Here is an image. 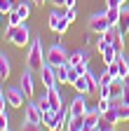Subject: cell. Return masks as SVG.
<instances>
[{
	"label": "cell",
	"mask_w": 129,
	"mask_h": 131,
	"mask_svg": "<svg viewBox=\"0 0 129 131\" xmlns=\"http://www.w3.org/2000/svg\"><path fill=\"white\" fill-rule=\"evenodd\" d=\"M5 103H7V96H5V94H0V112L5 110Z\"/></svg>",
	"instance_id": "obj_35"
},
{
	"label": "cell",
	"mask_w": 129,
	"mask_h": 131,
	"mask_svg": "<svg viewBox=\"0 0 129 131\" xmlns=\"http://www.w3.org/2000/svg\"><path fill=\"white\" fill-rule=\"evenodd\" d=\"M31 3H35V5H42V3H45V0H31Z\"/></svg>",
	"instance_id": "obj_38"
},
{
	"label": "cell",
	"mask_w": 129,
	"mask_h": 131,
	"mask_svg": "<svg viewBox=\"0 0 129 131\" xmlns=\"http://www.w3.org/2000/svg\"><path fill=\"white\" fill-rule=\"evenodd\" d=\"M38 105H40V110H42V112L52 108V103H49V98H47V94H45V96L40 98V101H38Z\"/></svg>",
	"instance_id": "obj_28"
},
{
	"label": "cell",
	"mask_w": 129,
	"mask_h": 131,
	"mask_svg": "<svg viewBox=\"0 0 129 131\" xmlns=\"http://www.w3.org/2000/svg\"><path fill=\"white\" fill-rule=\"evenodd\" d=\"M68 129L71 131H85V115H71Z\"/></svg>",
	"instance_id": "obj_13"
},
{
	"label": "cell",
	"mask_w": 129,
	"mask_h": 131,
	"mask_svg": "<svg viewBox=\"0 0 129 131\" xmlns=\"http://www.w3.org/2000/svg\"><path fill=\"white\" fill-rule=\"evenodd\" d=\"M106 70L113 75V77H120V68H117V61H113V63H108L106 66Z\"/></svg>",
	"instance_id": "obj_26"
},
{
	"label": "cell",
	"mask_w": 129,
	"mask_h": 131,
	"mask_svg": "<svg viewBox=\"0 0 129 131\" xmlns=\"http://www.w3.org/2000/svg\"><path fill=\"white\" fill-rule=\"evenodd\" d=\"M124 84H127V87H129V75H127V77H124Z\"/></svg>",
	"instance_id": "obj_39"
},
{
	"label": "cell",
	"mask_w": 129,
	"mask_h": 131,
	"mask_svg": "<svg viewBox=\"0 0 129 131\" xmlns=\"http://www.w3.org/2000/svg\"><path fill=\"white\" fill-rule=\"evenodd\" d=\"M12 3H14V5H17V3H21V0H12Z\"/></svg>",
	"instance_id": "obj_41"
},
{
	"label": "cell",
	"mask_w": 129,
	"mask_h": 131,
	"mask_svg": "<svg viewBox=\"0 0 129 131\" xmlns=\"http://www.w3.org/2000/svg\"><path fill=\"white\" fill-rule=\"evenodd\" d=\"M71 115H85L87 112V103H85V94H77L73 98V103H71Z\"/></svg>",
	"instance_id": "obj_9"
},
{
	"label": "cell",
	"mask_w": 129,
	"mask_h": 131,
	"mask_svg": "<svg viewBox=\"0 0 129 131\" xmlns=\"http://www.w3.org/2000/svg\"><path fill=\"white\" fill-rule=\"evenodd\" d=\"M24 129H26V131H33V129H40V124H33V122L26 119V122H24Z\"/></svg>",
	"instance_id": "obj_33"
},
{
	"label": "cell",
	"mask_w": 129,
	"mask_h": 131,
	"mask_svg": "<svg viewBox=\"0 0 129 131\" xmlns=\"http://www.w3.org/2000/svg\"><path fill=\"white\" fill-rule=\"evenodd\" d=\"M108 28H110V21H108L106 12H99V14H94L92 19H89V30H92V33H99V35H103Z\"/></svg>",
	"instance_id": "obj_4"
},
{
	"label": "cell",
	"mask_w": 129,
	"mask_h": 131,
	"mask_svg": "<svg viewBox=\"0 0 129 131\" xmlns=\"http://www.w3.org/2000/svg\"><path fill=\"white\" fill-rule=\"evenodd\" d=\"M26 119H28V122H33V124H40V126H42V110H40L38 101L26 105Z\"/></svg>",
	"instance_id": "obj_6"
},
{
	"label": "cell",
	"mask_w": 129,
	"mask_h": 131,
	"mask_svg": "<svg viewBox=\"0 0 129 131\" xmlns=\"http://www.w3.org/2000/svg\"><path fill=\"white\" fill-rule=\"evenodd\" d=\"M45 54H47V63L49 66H68V54L61 45H52Z\"/></svg>",
	"instance_id": "obj_3"
},
{
	"label": "cell",
	"mask_w": 129,
	"mask_h": 131,
	"mask_svg": "<svg viewBox=\"0 0 129 131\" xmlns=\"http://www.w3.org/2000/svg\"><path fill=\"white\" fill-rule=\"evenodd\" d=\"M122 103H129V87L124 84V89H122Z\"/></svg>",
	"instance_id": "obj_34"
},
{
	"label": "cell",
	"mask_w": 129,
	"mask_h": 131,
	"mask_svg": "<svg viewBox=\"0 0 129 131\" xmlns=\"http://www.w3.org/2000/svg\"><path fill=\"white\" fill-rule=\"evenodd\" d=\"M5 35H7V40L12 45H17V47H26L31 42V30H28L26 21L21 26H7V33H5Z\"/></svg>",
	"instance_id": "obj_2"
},
{
	"label": "cell",
	"mask_w": 129,
	"mask_h": 131,
	"mask_svg": "<svg viewBox=\"0 0 129 131\" xmlns=\"http://www.w3.org/2000/svg\"><path fill=\"white\" fill-rule=\"evenodd\" d=\"M124 3H127V0H106L108 7H124Z\"/></svg>",
	"instance_id": "obj_32"
},
{
	"label": "cell",
	"mask_w": 129,
	"mask_h": 131,
	"mask_svg": "<svg viewBox=\"0 0 129 131\" xmlns=\"http://www.w3.org/2000/svg\"><path fill=\"white\" fill-rule=\"evenodd\" d=\"M117 115H120V122H129V103H122L117 108Z\"/></svg>",
	"instance_id": "obj_23"
},
{
	"label": "cell",
	"mask_w": 129,
	"mask_h": 131,
	"mask_svg": "<svg viewBox=\"0 0 129 131\" xmlns=\"http://www.w3.org/2000/svg\"><path fill=\"white\" fill-rule=\"evenodd\" d=\"M99 119H101V110H99V108H96V110H87V112H85V131L96 129Z\"/></svg>",
	"instance_id": "obj_10"
},
{
	"label": "cell",
	"mask_w": 129,
	"mask_h": 131,
	"mask_svg": "<svg viewBox=\"0 0 129 131\" xmlns=\"http://www.w3.org/2000/svg\"><path fill=\"white\" fill-rule=\"evenodd\" d=\"M80 77V70H77V66H71L68 63V84H75Z\"/></svg>",
	"instance_id": "obj_22"
},
{
	"label": "cell",
	"mask_w": 129,
	"mask_h": 131,
	"mask_svg": "<svg viewBox=\"0 0 129 131\" xmlns=\"http://www.w3.org/2000/svg\"><path fill=\"white\" fill-rule=\"evenodd\" d=\"M101 115H103V119H106V122H110L113 126H115V124L120 122V115H117V108H108V110H106V112H101Z\"/></svg>",
	"instance_id": "obj_16"
},
{
	"label": "cell",
	"mask_w": 129,
	"mask_h": 131,
	"mask_svg": "<svg viewBox=\"0 0 129 131\" xmlns=\"http://www.w3.org/2000/svg\"><path fill=\"white\" fill-rule=\"evenodd\" d=\"M89 61V52L87 49H77V52L68 54V63L71 66H80V63H87Z\"/></svg>",
	"instance_id": "obj_12"
},
{
	"label": "cell",
	"mask_w": 129,
	"mask_h": 131,
	"mask_svg": "<svg viewBox=\"0 0 129 131\" xmlns=\"http://www.w3.org/2000/svg\"><path fill=\"white\" fill-rule=\"evenodd\" d=\"M24 21H26V19H24V16H21L19 12H14V9L7 14V26H21Z\"/></svg>",
	"instance_id": "obj_20"
},
{
	"label": "cell",
	"mask_w": 129,
	"mask_h": 131,
	"mask_svg": "<svg viewBox=\"0 0 129 131\" xmlns=\"http://www.w3.org/2000/svg\"><path fill=\"white\" fill-rule=\"evenodd\" d=\"M40 77H42V84L45 89H49V87H56V75H54V66L47 63L45 68L40 70Z\"/></svg>",
	"instance_id": "obj_7"
},
{
	"label": "cell",
	"mask_w": 129,
	"mask_h": 131,
	"mask_svg": "<svg viewBox=\"0 0 129 131\" xmlns=\"http://www.w3.org/2000/svg\"><path fill=\"white\" fill-rule=\"evenodd\" d=\"M5 96H7V105H9V108H24V101L28 98L21 87H9V89L5 91Z\"/></svg>",
	"instance_id": "obj_5"
},
{
	"label": "cell",
	"mask_w": 129,
	"mask_h": 131,
	"mask_svg": "<svg viewBox=\"0 0 129 131\" xmlns=\"http://www.w3.org/2000/svg\"><path fill=\"white\" fill-rule=\"evenodd\" d=\"M63 7H66V9H73L75 7V0H66V5H63Z\"/></svg>",
	"instance_id": "obj_36"
},
{
	"label": "cell",
	"mask_w": 129,
	"mask_h": 131,
	"mask_svg": "<svg viewBox=\"0 0 129 131\" xmlns=\"http://www.w3.org/2000/svg\"><path fill=\"white\" fill-rule=\"evenodd\" d=\"M3 16H5V14H3V12H0V26H3Z\"/></svg>",
	"instance_id": "obj_40"
},
{
	"label": "cell",
	"mask_w": 129,
	"mask_h": 131,
	"mask_svg": "<svg viewBox=\"0 0 129 131\" xmlns=\"http://www.w3.org/2000/svg\"><path fill=\"white\" fill-rule=\"evenodd\" d=\"M26 63H28V68L33 70V73H40L47 66V54H42V40H33V42H31Z\"/></svg>",
	"instance_id": "obj_1"
},
{
	"label": "cell",
	"mask_w": 129,
	"mask_h": 131,
	"mask_svg": "<svg viewBox=\"0 0 129 131\" xmlns=\"http://www.w3.org/2000/svg\"><path fill=\"white\" fill-rule=\"evenodd\" d=\"M9 77V61L5 54H0V80H7Z\"/></svg>",
	"instance_id": "obj_19"
},
{
	"label": "cell",
	"mask_w": 129,
	"mask_h": 131,
	"mask_svg": "<svg viewBox=\"0 0 129 131\" xmlns=\"http://www.w3.org/2000/svg\"><path fill=\"white\" fill-rule=\"evenodd\" d=\"M108 108H110V98H99V110L106 112Z\"/></svg>",
	"instance_id": "obj_31"
},
{
	"label": "cell",
	"mask_w": 129,
	"mask_h": 131,
	"mask_svg": "<svg viewBox=\"0 0 129 131\" xmlns=\"http://www.w3.org/2000/svg\"><path fill=\"white\" fill-rule=\"evenodd\" d=\"M96 129L108 131V129H113V124H110V122H106V119H103V115H101V119H99V124H96Z\"/></svg>",
	"instance_id": "obj_29"
},
{
	"label": "cell",
	"mask_w": 129,
	"mask_h": 131,
	"mask_svg": "<svg viewBox=\"0 0 129 131\" xmlns=\"http://www.w3.org/2000/svg\"><path fill=\"white\" fill-rule=\"evenodd\" d=\"M106 16H108L110 26H115V24L120 21V16H122V7H108V9H106Z\"/></svg>",
	"instance_id": "obj_15"
},
{
	"label": "cell",
	"mask_w": 129,
	"mask_h": 131,
	"mask_svg": "<svg viewBox=\"0 0 129 131\" xmlns=\"http://www.w3.org/2000/svg\"><path fill=\"white\" fill-rule=\"evenodd\" d=\"M61 19H63V14H61L59 9H54V12L49 14V28H52L54 33H59V24H61Z\"/></svg>",
	"instance_id": "obj_17"
},
{
	"label": "cell",
	"mask_w": 129,
	"mask_h": 131,
	"mask_svg": "<svg viewBox=\"0 0 129 131\" xmlns=\"http://www.w3.org/2000/svg\"><path fill=\"white\" fill-rule=\"evenodd\" d=\"M73 87L77 89V94H89V82H87V75H80V77H77V82H75Z\"/></svg>",
	"instance_id": "obj_18"
},
{
	"label": "cell",
	"mask_w": 129,
	"mask_h": 131,
	"mask_svg": "<svg viewBox=\"0 0 129 131\" xmlns=\"http://www.w3.org/2000/svg\"><path fill=\"white\" fill-rule=\"evenodd\" d=\"M120 24H122L124 33H129V9H124V7H122V16H120Z\"/></svg>",
	"instance_id": "obj_24"
},
{
	"label": "cell",
	"mask_w": 129,
	"mask_h": 131,
	"mask_svg": "<svg viewBox=\"0 0 129 131\" xmlns=\"http://www.w3.org/2000/svg\"><path fill=\"white\" fill-rule=\"evenodd\" d=\"M33 87H35V82H33V70L28 68V70H24V75H21V89H24V94H26L28 98L33 96V91H35Z\"/></svg>",
	"instance_id": "obj_8"
},
{
	"label": "cell",
	"mask_w": 129,
	"mask_h": 131,
	"mask_svg": "<svg viewBox=\"0 0 129 131\" xmlns=\"http://www.w3.org/2000/svg\"><path fill=\"white\" fill-rule=\"evenodd\" d=\"M54 75H56V84H66L68 82V66H54Z\"/></svg>",
	"instance_id": "obj_14"
},
{
	"label": "cell",
	"mask_w": 129,
	"mask_h": 131,
	"mask_svg": "<svg viewBox=\"0 0 129 131\" xmlns=\"http://www.w3.org/2000/svg\"><path fill=\"white\" fill-rule=\"evenodd\" d=\"M63 16H66V19L73 24V21L77 19V12H75V7H73V9H66V12H63Z\"/></svg>",
	"instance_id": "obj_30"
},
{
	"label": "cell",
	"mask_w": 129,
	"mask_h": 131,
	"mask_svg": "<svg viewBox=\"0 0 129 131\" xmlns=\"http://www.w3.org/2000/svg\"><path fill=\"white\" fill-rule=\"evenodd\" d=\"M14 12H19L24 19H28V14H31V5H28V3H17V5H14Z\"/></svg>",
	"instance_id": "obj_21"
},
{
	"label": "cell",
	"mask_w": 129,
	"mask_h": 131,
	"mask_svg": "<svg viewBox=\"0 0 129 131\" xmlns=\"http://www.w3.org/2000/svg\"><path fill=\"white\" fill-rule=\"evenodd\" d=\"M47 98H49V103H52L54 110H61V105H63V96H61V91H59L56 87H49V89H47Z\"/></svg>",
	"instance_id": "obj_11"
},
{
	"label": "cell",
	"mask_w": 129,
	"mask_h": 131,
	"mask_svg": "<svg viewBox=\"0 0 129 131\" xmlns=\"http://www.w3.org/2000/svg\"><path fill=\"white\" fill-rule=\"evenodd\" d=\"M9 129V119H7V115H5V110L0 112V131H7Z\"/></svg>",
	"instance_id": "obj_27"
},
{
	"label": "cell",
	"mask_w": 129,
	"mask_h": 131,
	"mask_svg": "<svg viewBox=\"0 0 129 131\" xmlns=\"http://www.w3.org/2000/svg\"><path fill=\"white\" fill-rule=\"evenodd\" d=\"M124 33H120L117 30V35H115V40H113V45H115V49H117V52H122V49H124Z\"/></svg>",
	"instance_id": "obj_25"
},
{
	"label": "cell",
	"mask_w": 129,
	"mask_h": 131,
	"mask_svg": "<svg viewBox=\"0 0 129 131\" xmlns=\"http://www.w3.org/2000/svg\"><path fill=\"white\" fill-rule=\"evenodd\" d=\"M52 3H54L56 7H61V5H66V0H52Z\"/></svg>",
	"instance_id": "obj_37"
}]
</instances>
